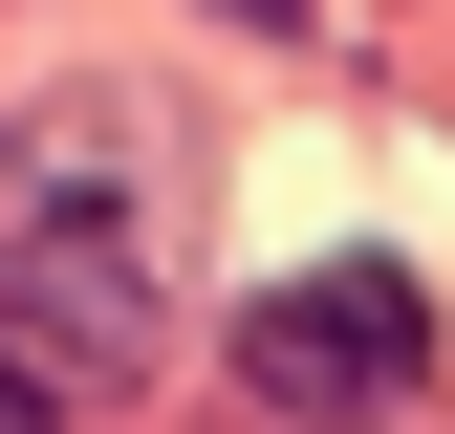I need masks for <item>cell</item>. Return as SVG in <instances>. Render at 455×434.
Here are the masks:
<instances>
[{"label":"cell","instance_id":"cell-1","mask_svg":"<svg viewBox=\"0 0 455 434\" xmlns=\"http://www.w3.org/2000/svg\"><path fill=\"white\" fill-rule=\"evenodd\" d=\"M434 369V283L412 261H304V283L239 304V391L260 413H390Z\"/></svg>","mask_w":455,"mask_h":434},{"label":"cell","instance_id":"cell-2","mask_svg":"<svg viewBox=\"0 0 455 434\" xmlns=\"http://www.w3.org/2000/svg\"><path fill=\"white\" fill-rule=\"evenodd\" d=\"M44 413H66V391H44V369H22V348H0V434H44Z\"/></svg>","mask_w":455,"mask_h":434},{"label":"cell","instance_id":"cell-3","mask_svg":"<svg viewBox=\"0 0 455 434\" xmlns=\"http://www.w3.org/2000/svg\"><path fill=\"white\" fill-rule=\"evenodd\" d=\"M239 22H304V0H239Z\"/></svg>","mask_w":455,"mask_h":434}]
</instances>
